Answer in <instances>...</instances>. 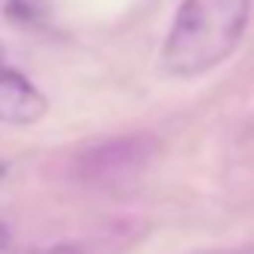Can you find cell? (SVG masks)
Returning <instances> with one entry per match:
<instances>
[{
  "instance_id": "8992f818",
  "label": "cell",
  "mask_w": 254,
  "mask_h": 254,
  "mask_svg": "<svg viewBox=\"0 0 254 254\" xmlns=\"http://www.w3.org/2000/svg\"><path fill=\"white\" fill-rule=\"evenodd\" d=\"M9 239H12L9 224H6V221H0V251H6V248H9Z\"/></svg>"
},
{
  "instance_id": "5b68a950",
  "label": "cell",
  "mask_w": 254,
  "mask_h": 254,
  "mask_svg": "<svg viewBox=\"0 0 254 254\" xmlns=\"http://www.w3.org/2000/svg\"><path fill=\"white\" fill-rule=\"evenodd\" d=\"M197 254H254V245H239V248H215V251H197Z\"/></svg>"
},
{
  "instance_id": "277c9868",
  "label": "cell",
  "mask_w": 254,
  "mask_h": 254,
  "mask_svg": "<svg viewBox=\"0 0 254 254\" xmlns=\"http://www.w3.org/2000/svg\"><path fill=\"white\" fill-rule=\"evenodd\" d=\"M24 254H87L78 242H54V245H42V248H30Z\"/></svg>"
},
{
  "instance_id": "6da1fadb",
  "label": "cell",
  "mask_w": 254,
  "mask_h": 254,
  "mask_svg": "<svg viewBox=\"0 0 254 254\" xmlns=\"http://www.w3.org/2000/svg\"><path fill=\"white\" fill-rule=\"evenodd\" d=\"M251 0H180L162 45L171 78H197L221 66L242 42Z\"/></svg>"
},
{
  "instance_id": "3957f363",
  "label": "cell",
  "mask_w": 254,
  "mask_h": 254,
  "mask_svg": "<svg viewBox=\"0 0 254 254\" xmlns=\"http://www.w3.org/2000/svg\"><path fill=\"white\" fill-rule=\"evenodd\" d=\"M48 114V99L39 87L18 69L0 63V123L3 126H33Z\"/></svg>"
},
{
  "instance_id": "7a4b0ae2",
  "label": "cell",
  "mask_w": 254,
  "mask_h": 254,
  "mask_svg": "<svg viewBox=\"0 0 254 254\" xmlns=\"http://www.w3.org/2000/svg\"><path fill=\"white\" fill-rule=\"evenodd\" d=\"M162 153V144L153 135H126L102 141L84 150L75 162V174L90 186H117L141 177L150 162Z\"/></svg>"
},
{
  "instance_id": "52a82bcc",
  "label": "cell",
  "mask_w": 254,
  "mask_h": 254,
  "mask_svg": "<svg viewBox=\"0 0 254 254\" xmlns=\"http://www.w3.org/2000/svg\"><path fill=\"white\" fill-rule=\"evenodd\" d=\"M3 174H6V165H3V162H0V180H3Z\"/></svg>"
}]
</instances>
